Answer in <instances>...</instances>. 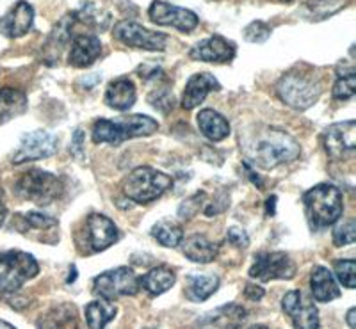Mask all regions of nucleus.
I'll return each mask as SVG.
<instances>
[{
    "instance_id": "1",
    "label": "nucleus",
    "mask_w": 356,
    "mask_h": 329,
    "mask_svg": "<svg viewBox=\"0 0 356 329\" xmlns=\"http://www.w3.org/2000/svg\"><path fill=\"white\" fill-rule=\"evenodd\" d=\"M241 146L248 159L264 169L287 164L300 157V144L292 135L276 126L241 132Z\"/></svg>"
},
{
    "instance_id": "2",
    "label": "nucleus",
    "mask_w": 356,
    "mask_h": 329,
    "mask_svg": "<svg viewBox=\"0 0 356 329\" xmlns=\"http://www.w3.org/2000/svg\"><path fill=\"white\" fill-rule=\"evenodd\" d=\"M157 130V121L145 114H132L122 119H98L93 126V141L97 144H122L123 141L152 135Z\"/></svg>"
},
{
    "instance_id": "3",
    "label": "nucleus",
    "mask_w": 356,
    "mask_h": 329,
    "mask_svg": "<svg viewBox=\"0 0 356 329\" xmlns=\"http://www.w3.org/2000/svg\"><path fill=\"white\" fill-rule=\"evenodd\" d=\"M310 223L316 228H326L337 223L344 210L342 192L332 183H319L303 196Z\"/></svg>"
},
{
    "instance_id": "4",
    "label": "nucleus",
    "mask_w": 356,
    "mask_h": 329,
    "mask_svg": "<svg viewBox=\"0 0 356 329\" xmlns=\"http://www.w3.org/2000/svg\"><path fill=\"white\" fill-rule=\"evenodd\" d=\"M173 180L154 167H136L123 180V194L139 205L152 203L171 187Z\"/></svg>"
},
{
    "instance_id": "5",
    "label": "nucleus",
    "mask_w": 356,
    "mask_h": 329,
    "mask_svg": "<svg viewBox=\"0 0 356 329\" xmlns=\"http://www.w3.org/2000/svg\"><path fill=\"white\" fill-rule=\"evenodd\" d=\"M40 274V265L36 258L29 253L4 251L0 253V292L15 294L24 287L27 281Z\"/></svg>"
},
{
    "instance_id": "6",
    "label": "nucleus",
    "mask_w": 356,
    "mask_h": 329,
    "mask_svg": "<svg viewBox=\"0 0 356 329\" xmlns=\"http://www.w3.org/2000/svg\"><path fill=\"white\" fill-rule=\"evenodd\" d=\"M63 182L49 171L29 169L15 183V192L31 203L49 205L63 194Z\"/></svg>"
},
{
    "instance_id": "7",
    "label": "nucleus",
    "mask_w": 356,
    "mask_h": 329,
    "mask_svg": "<svg viewBox=\"0 0 356 329\" xmlns=\"http://www.w3.org/2000/svg\"><path fill=\"white\" fill-rule=\"evenodd\" d=\"M276 91L289 107L298 110H307L321 96L319 82L301 71H289L284 75L276 85Z\"/></svg>"
},
{
    "instance_id": "8",
    "label": "nucleus",
    "mask_w": 356,
    "mask_h": 329,
    "mask_svg": "<svg viewBox=\"0 0 356 329\" xmlns=\"http://www.w3.org/2000/svg\"><path fill=\"white\" fill-rule=\"evenodd\" d=\"M139 292V278L132 269L118 267L102 273L93 281V294L100 299L113 301L122 296H136Z\"/></svg>"
},
{
    "instance_id": "9",
    "label": "nucleus",
    "mask_w": 356,
    "mask_h": 329,
    "mask_svg": "<svg viewBox=\"0 0 356 329\" xmlns=\"http://www.w3.org/2000/svg\"><path fill=\"white\" fill-rule=\"evenodd\" d=\"M296 274V265L291 256L284 251H262L255 256V264L251 265L250 276L255 280H292Z\"/></svg>"
},
{
    "instance_id": "10",
    "label": "nucleus",
    "mask_w": 356,
    "mask_h": 329,
    "mask_svg": "<svg viewBox=\"0 0 356 329\" xmlns=\"http://www.w3.org/2000/svg\"><path fill=\"white\" fill-rule=\"evenodd\" d=\"M114 37L122 41L123 45L132 49L143 50H164L166 49L168 36L162 33H155L150 28L143 27L136 22H120L114 25Z\"/></svg>"
},
{
    "instance_id": "11",
    "label": "nucleus",
    "mask_w": 356,
    "mask_h": 329,
    "mask_svg": "<svg viewBox=\"0 0 356 329\" xmlns=\"http://www.w3.org/2000/svg\"><path fill=\"white\" fill-rule=\"evenodd\" d=\"M282 308L291 317L294 329H319V312L301 290H291L282 299Z\"/></svg>"
},
{
    "instance_id": "12",
    "label": "nucleus",
    "mask_w": 356,
    "mask_h": 329,
    "mask_svg": "<svg viewBox=\"0 0 356 329\" xmlns=\"http://www.w3.org/2000/svg\"><path fill=\"white\" fill-rule=\"evenodd\" d=\"M84 235L86 244L82 246V253H100L120 239L116 224L102 214H91L88 217Z\"/></svg>"
},
{
    "instance_id": "13",
    "label": "nucleus",
    "mask_w": 356,
    "mask_h": 329,
    "mask_svg": "<svg viewBox=\"0 0 356 329\" xmlns=\"http://www.w3.org/2000/svg\"><path fill=\"white\" fill-rule=\"evenodd\" d=\"M57 141L56 135L49 130H34L31 134L24 135L20 142V148L17 150L13 162L15 164H25V162H34V160L49 159L56 153L57 150Z\"/></svg>"
},
{
    "instance_id": "14",
    "label": "nucleus",
    "mask_w": 356,
    "mask_h": 329,
    "mask_svg": "<svg viewBox=\"0 0 356 329\" xmlns=\"http://www.w3.org/2000/svg\"><path fill=\"white\" fill-rule=\"evenodd\" d=\"M148 17L157 25H170V27L178 28L180 33H191L198 27L200 20L196 12L189 11L186 8L164 2V0H155L148 9Z\"/></svg>"
},
{
    "instance_id": "15",
    "label": "nucleus",
    "mask_w": 356,
    "mask_h": 329,
    "mask_svg": "<svg viewBox=\"0 0 356 329\" xmlns=\"http://www.w3.org/2000/svg\"><path fill=\"white\" fill-rule=\"evenodd\" d=\"M326 153L332 159H348L356 150V123L353 119L344 123H333L323 135Z\"/></svg>"
},
{
    "instance_id": "16",
    "label": "nucleus",
    "mask_w": 356,
    "mask_h": 329,
    "mask_svg": "<svg viewBox=\"0 0 356 329\" xmlns=\"http://www.w3.org/2000/svg\"><path fill=\"white\" fill-rule=\"evenodd\" d=\"M248 319L246 310L237 303L222 305L198 319V329H241Z\"/></svg>"
},
{
    "instance_id": "17",
    "label": "nucleus",
    "mask_w": 356,
    "mask_h": 329,
    "mask_svg": "<svg viewBox=\"0 0 356 329\" xmlns=\"http://www.w3.org/2000/svg\"><path fill=\"white\" fill-rule=\"evenodd\" d=\"M34 22L33 6L20 0L0 18V34L6 37H22L31 31Z\"/></svg>"
},
{
    "instance_id": "18",
    "label": "nucleus",
    "mask_w": 356,
    "mask_h": 329,
    "mask_svg": "<svg viewBox=\"0 0 356 329\" xmlns=\"http://www.w3.org/2000/svg\"><path fill=\"white\" fill-rule=\"evenodd\" d=\"M189 57L202 62H228L235 57V47L221 36L202 40L189 50Z\"/></svg>"
},
{
    "instance_id": "19",
    "label": "nucleus",
    "mask_w": 356,
    "mask_h": 329,
    "mask_svg": "<svg viewBox=\"0 0 356 329\" xmlns=\"http://www.w3.org/2000/svg\"><path fill=\"white\" fill-rule=\"evenodd\" d=\"M221 85H219L218 78L211 74H196L187 81L186 90L182 94V107L186 110L196 109L200 103L207 98V94L211 91H219Z\"/></svg>"
},
{
    "instance_id": "20",
    "label": "nucleus",
    "mask_w": 356,
    "mask_h": 329,
    "mask_svg": "<svg viewBox=\"0 0 356 329\" xmlns=\"http://www.w3.org/2000/svg\"><path fill=\"white\" fill-rule=\"evenodd\" d=\"M102 53V41L97 36H77L72 41L68 62L73 68L91 66Z\"/></svg>"
},
{
    "instance_id": "21",
    "label": "nucleus",
    "mask_w": 356,
    "mask_h": 329,
    "mask_svg": "<svg viewBox=\"0 0 356 329\" xmlns=\"http://www.w3.org/2000/svg\"><path fill=\"white\" fill-rule=\"evenodd\" d=\"M38 329H82L77 308L73 305H59L43 313L38 321Z\"/></svg>"
},
{
    "instance_id": "22",
    "label": "nucleus",
    "mask_w": 356,
    "mask_h": 329,
    "mask_svg": "<svg viewBox=\"0 0 356 329\" xmlns=\"http://www.w3.org/2000/svg\"><path fill=\"white\" fill-rule=\"evenodd\" d=\"M180 244H182V253L186 255V258L196 262V264H211L219 251L218 242H212L205 235H198V233L182 239Z\"/></svg>"
},
{
    "instance_id": "23",
    "label": "nucleus",
    "mask_w": 356,
    "mask_h": 329,
    "mask_svg": "<svg viewBox=\"0 0 356 329\" xmlns=\"http://www.w3.org/2000/svg\"><path fill=\"white\" fill-rule=\"evenodd\" d=\"M310 287L314 299H317L319 303H330L340 297L339 283L328 269L323 267V265H316L312 269Z\"/></svg>"
},
{
    "instance_id": "24",
    "label": "nucleus",
    "mask_w": 356,
    "mask_h": 329,
    "mask_svg": "<svg viewBox=\"0 0 356 329\" xmlns=\"http://www.w3.org/2000/svg\"><path fill=\"white\" fill-rule=\"evenodd\" d=\"M219 289V278L214 274L193 273L186 278V297L193 303L207 301Z\"/></svg>"
},
{
    "instance_id": "25",
    "label": "nucleus",
    "mask_w": 356,
    "mask_h": 329,
    "mask_svg": "<svg viewBox=\"0 0 356 329\" xmlns=\"http://www.w3.org/2000/svg\"><path fill=\"white\" fill-rule=\"evenodd\" d=\"M175 280H177V274L173 269L166 267V265H157L148 271L145 276L139 278V287L152 297H157L168 292L175 285Z\"/></svg>"
},
{
    "instance_id": "26",
    "label": "nucleus",
    "mask_w": 356,
    "mask_h": 329,
    "mask_svg": "<svg viewBox=\"0 0 356 329\" xmlns=\"http://www.w3.org/2000/svg\"><path fill=\"white\" fill-rule=\"evenodd\" d=\"M106 103L116 110H129L136 103V85L129 78H116L107 85Z\"/></svg>"
},
{
    "instance_id": "27",
    "label": "nucleus",
    "mask_w": 356,
    "mask_h": 329,
    "mask_svg": "<svg viewBox=\"0 0 356 329\" xmlns=\"http://www.w3.org/2000/svg\"><path fill=\"white\" fill-rule=\"evenodd\" d=\"M198 126L200 130L203 132L205 137H209L211 141L218 142L222 141L225 137H228L230 134V125H228L227 118L221 116L218 110L214 109H203L198 114Z\"/></svg>"
},
{
    "instance_id": "28",
    "label": "nucleus",
    "mask_w": 356,
    "mask_h": 329,
    "mask_svg": "<svg viewBox=\"0 0 356 329\" xmlns=\"http://www.w3.org/2000/svg\"><path fill=\"white\" fill-rule=\"evenodd\" d=\"M27 109V96L22 91L2 87L0 90V125L18 118Z\"/></svg>"
},
{
    "instance_id": "29",
    "label": "nucleus",
    "mask_w": 356,
    "mask_h": 329,
    "mask_svg": "<svg viewBox=\"0 0 356 329\" xmlns=\"http://www.w3.org/2000/svg\"><path fill=\"white\" fill-rule=\"evenodd\" d=\"M73 20H79L81 24L89 25V27L97 28V31H106L111 25V12L102 9L95 2H84L77 11L72 12Z\"/></svg>"
},
{
    "instance_id": "30",
    "label": "nucleus",
    "mask_w": 356,
    "mask_h": 329,
    "mask_svg": "<svg viewBox=\"0 0 356 329\" xmlns=\"http://www.w3.org/2000/svg\"><path fill=\"white\" fill-rule=\"evenodd\" d=\"M116 306L111 305L107 299L89 303L86 306V324L88 329H106V326L116 317Z\"/></svg>"
},
{
    "instance_id": "31",
    "label": "nucleus",
    "mask_w": 356,
    "mask_h": 329,
    "mask_svg": "<svg viewBox=\"0 0 356 329\" xmlns=\"http://www.w3.org/2000/svg\"><path fill=\"white\" fill-rule=\"evenodd\" d=\"M152 237L164 248H178L184 239V230L182 226H178L175 223L161 221V223L154 224V228H152Z\"/></svg>"
},
{
    "instance_id": "32",
    "label": "nucleus",
    "mask_w": 356,
    "mask_h": 329,
    "mask_svg": "<svg viewBox=\"0 0 356 329\" xmlns=\"http://www.w3.org/2000/svg\"><path fill=\"white\" fill-rule=\"evenodd\" d=\"M355 85L356 75L353 66H340L339 77H337L335 85H333V98H337V100H349L355 94Z\"/></svg>"
},
{
    "instance_id": "33",
    "label": "nucleus",
    "mask_w": 356,
    "mask_h": 329,
    "mask_svg": "<svg viewBox=\"0 0 356 329\" xmlns=\"http://www.w3.org/2000/svg\"><path fill=\"white\" fill-rule=\"evenodd\" d=\"M337 280L344 285L346 289H355L356 287V262L355 260H337L333 264Z\"/></svg>"
},
{
    "instance_id": "34",
    "label": "nucleus",
    "mask_w": 356,
    "mask_h": 329,
    "mask_svg": "<svg viewBox=\"0 0 356 329\" xmlns=\"http://www.w3.org/2000/svg\"><path fill=\"white\" fill-rule=\"evenodd\" d=\"M355 240H356L355 221L349 219V221H346V223L337 224L335 230H333V244H335L337 248L353 244Z\"/></svg>"
},
{
    "instance_id": "35",
    "label": "nucleus",
    "mask_w": 356,
    "mask_h": 329,
    "mask_svg": "<svg viewBox=\"0 0 356 329\" xmlns=\"http://www.w3.org/2000/svg\"><path fill=\"white\" fill-rule=\"evenodd\" d=\"M207 194L205 192H195V194L191 196V198H187L186 201H182L180 203V207H178V217L180 219H193V217L196 216L200 212V208L203 207V201H205Z\"/></svg>"
},
{
    "instance_id": "36",
    "label": "nucleus",
    "mask_w": 356,
    "mask_h": 329,
    "mask_svg": "<svg viewBox=\"0 0 356 329\" xmlns=\"http://www.w3.org/2000/svg\"><path fill=\"white\" fill-rule=\"evenodd\" d=\"M244 40L250 43H264L267 37L271 36V27L264 22H251L246 28H244Z\"/></svg>"
},
{
    "instance_id": "37",
    "label": "nucleus",
    "mask_w": 356,
    "mask_h": 329,
    "mask_svg": "<svg viewBox=\"0 0 356 329\" xmlns=\"http://www.w3.org/2000/svg\"><path fill=\"white\" fill-rule=\"evenodd\" d=\"M22 219L25 221V226L36 228V230H47V228H52L57 224V221L54 217L47 216V214H41V212H29V214L22 216Z\"/></svg>"
},
{
    "instance_id": "38",
    "label": "nucleus",
    "mask_w": 356,
    "mask_h": 329,
    "mask_svg": "<svg viewBox=\"0 0 356 329\" xmlns=\"http://www.w3.org/2000/svg\"><path fill=\"white\" fill-rule=\"evenodd\" d=\"M148 102L155 107V109L162 110V112H168V110L173 109L175 98L173 93H170V90H159L148 96Z\"/></svg>"
},
{
    "instance_id": "39",
    "label": "nucleus",
    "mask_w": 356,
    "mask_h": 329,
    "mask_svg": "<svg viewBox=\"0 0 356 329\" xmlns=\"http://www.w3.org/2000/svg\"><path fill=\"white\" fill-rule=\"evenodd\" d=\"M227 240L230 242V244H234L235 248H239V249H246L248 246H250L248 233L244 232V230H241V228H235V226L228 230Z\"/></svg>"
},
{
    "instance_id": "40",
    "label": "nucleus",
    "mask_w": 356,
    "mask_h": 329,
    "mask_svg": "<svg viewBox=\"0 0 356 329\" xmlns=\"http://www.w3.org/2000/svg\"><path fill=\"white\" fill-rule=\"evenodd\" d=\"M82 142H84V132H82L81 128H77L72 137V146H70V150H72V153L75 155V157H81V153L84 151Z\"/></svg>"
},
{
    "instance_id": "41",
    "label": "nucleus",
    "mask_w": 356,
    "mask_h": 329,
    "mask_svg": "<svg viewBox=\"0 0 356 329\" xmlns=\"http://www.w3.org/2000/svg\"><path fill=\"white\" fill-rule=\"evenodd\" d=\"M138 74L141 75L145 81H154L157 75H161V66H155V65H143L141 68L138 69Z\"/></svg>"
},
{
    "instance_id": "42",
    "label": "nucleus",
    "mask_w": 356,
    "mask_h": 329,
    "mask_svg": "<svg viewBox=\"0 0 356 329\" xmlns=\"http://www.w3.org/2000/svg\"><path fill=\"white\" fill-rule=\"evenodd\" d=\"M244 294H246L248 299H251V301H260L264 296H266V290L260 287V285H255V283H250L244 289Z\"/></svg>"
},
{
    "instance_id": "43",
    "label": "nucleus",
    "mask_w": 356,
    "mask_h": 329,
    "mask_svg": "<svg viewBox=\"0 0 356 329\" xmlns=\"http://www.w3.org/2000/svg\"><path fill=\"white\" fill-rule=\"evenodd\" d=\"M6 216H8V207H6V194H4V191L0 189V226L4 224Z\"/></svg>"
},
{
    "instance_id": "44",
    "label": "nucleus",
    "mask_w": 356,
    "mask_h": 329,
    "mask_svg": "<svg viewBox=\"0 0 356 329\" xmlns=\"http://www.w3.org/2000/svg\"><path fill=\"white\" fill-rule=\"evenodd\" d=\"M244 169H246V173H248V175H250L251 182L255 183V185H259V187H262V182H260L259 175H255V173H253V169H251V167L248 166V164H244Z\"/></svg>"
},
{
    "instance_id": "45",
    "label": "nucleus",
    "mask_w": 356,
    "mask_h": 329,
    "mask_svg": "<svg viewBox=\"0 0 356 329\" xmlns=\"http://www.w3.org/2000/svg\"><path fill=\"white\" fill-rule=\"evenodd\" d=\"M355 317H356V308H351L348 312V315H346V321H348V326L351 329H355L356 328V324H355Z\"/></svg>"
},
{
    "instance_id": "46",
    "label": "nucleus",
    "mask_w": 356,
    "mask_h": 329,
    "mask_svg": "<svg viewBox=\"0 0 356 329\" xmlns=\"http://www.w3.org/2000/svg\"><path fill=\"white\" fill-rule=\"evenodd\" d=\"M275 203H276V196H271V198L267 199V203H266V207H267V214H275Z\"/></svg>"
},
{
    "instance_id": "47",
    "label": "nucleus",
    "mask_w": 356,
    "mask_h": 329,
    "mask_svg": "<svg viewBox=\"0 0 356 329\" xmlns=\"http://www.w3.org/2000/svg\"><path fill=\"white\" fill-rule=\"evenodd\" d=\"M75 278H77V269H75V265H72V269H70L68 283H73V281H75Z\"/></svg>"
},
{
    "instance_id": "48",
    "label": "nucleus",
    "mask_w": 356,
    "mask_h": 329,
    "mask_svg": "<svg viewBox=\"0 0 356 329\" xmlns=\"http://www.w3.org/2000/svg\"><path fill=\"white\" fill-rule=\"evenodd\" d=\"M0 329H17V328H13V326L9 324V322H6V321H0Z\"/></svg>"
},
{
    "instance_id": "49",
    "label": "nucleus",
    "mask_w": 356,
    "mask_h": 329,
    "mask_svg": "<svg viewBox=\"0 0 356 329\" xmlns=\"http://www.w3.org/2000/svg\"><path fill=\"white\" fill-rule=\"evenodd\" d=\"M248 329H269V328H266V326L257 324V326H251V328H248Z\"/></svg>"
}]
</instances>
